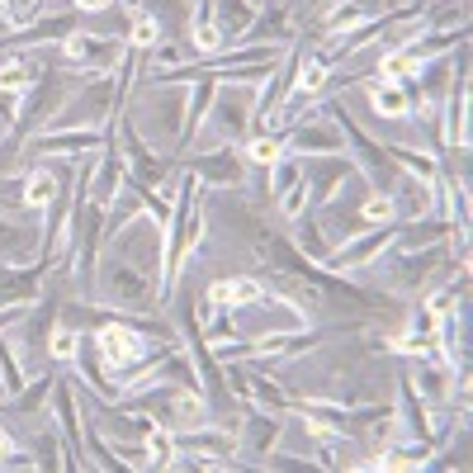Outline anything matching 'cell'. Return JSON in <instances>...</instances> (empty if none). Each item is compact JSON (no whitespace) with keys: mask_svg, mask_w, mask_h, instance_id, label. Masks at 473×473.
<instances>
[{"mask_svg":"<svg viewBox=\"0 0 473 473\" xmlns=\"http://www.w3.org/2000/svg\"><path fill=\"white\" fill-rule=\"evenodd\" d=\"M99 351H104L109 365H133V360L142 355V341L128 332V327H109V332L99 336Z\"/></svg>","mask_w":473,"mask_h":473,"instance_id":"6da1fadb","label":"cell"},{"mask_svg":"<svg viewBox=\"0 0 473 473\" xmlns=\"http://www.w3.org/2000/svg\"><path fill=\"white\" fill-rule=\"evenodd\" d=\"M251 298H260L256 279H223V284H213V303L218 308H236V303H251Z\"/></svg>","mask_w":473,"mask_h":473,"instance_id":"7a4b0ae2","label":"cell"},{"mask_svg":"<svg viewBox=\"0 0 473 473\" xmlns=\"http://www.w3.org/2000/svg\"><path fill=\"white\" fill-rule=\"evenodd\" d=\"M374 109L379 114H402L407 109V95L397 90L393 80H383V85H374Z\"/></svg>","mask_w":473,"mask_h":473,"instance_id":"3957f363","label":"cell"},{"mask_svg":"<svg viewBox=\"0 0 473 473\" xmlns=\"http://www.w3.org/2000/svg\"><path fill=\"white\" fill-rule=\"evenodd\" d=\"M195 43L204 48V52H213L218 43H223V34L213 29V20H209V10H199V29H195Z\"/></svg>","mask_w":473,"mask_h":473,"instance_id":"277c9868","label":"cell"},{"mask_svg":"<svg viewBox=\"0 0 473 473\" xmlns=\"http://www.w3.org/2000/svg\"><path fill=\"white\" fill-rule=\"evenodd\" d=\"M365 218H369V223H388V218H393V199H369V204H365Z\"/></svg>","mask_w":473,"mask_h":473,"instance_id":"5b68a950","label":"cell"},{"mask_svg":"<svg viewBox=\"0 0 473 473\" xmlns=\"http://www.w3.org/2000/svg\"><path fill=\"white\" fill-rule=\"evenodd\" d=\"M147 450H152V459H157V464H166V454H171V435H166V431H152V435H147Z\"/></svg>","mask_w":473,"mask_h":473,"instance_id":"8992f818","label":"cell"},{"mask_svg":"<svg viewBox=\"0 0 473 473\" xmlns=\"http://www.w3.org/2000/svg\"><path fill=\"white\" fill-rule=\"evenodd\" d=\"M29 199H34V204H48V199H52V176H34L29 180Z\"/></svg>","mask_w":473,"mask_h":473,"instance_id":"52a82bcc","label":"cell"},{"mask_svg":"<svg viewBox=\"0 0 473 473\" xmlns=\"http://www.w3.org/2000/svg\"><path fill=\"white\" fill-rule=\"evenodd\" d=\"M246 152H251V161H260V166H270V161L279 157V147H275V142H270V138H265V142H251Z\"/></svg>","mask_w":473,"mask_h":473,"instance_id":"ba28073f","label":"cell"},{"mask_svg":"<svg viewBox=\"0 0 473 473\" xmlns=\"http://www.w3.org/2000/svg\"><path fill=\"white\" fill-rule=\"evenodd\" d=\"M133 43H138V48H152V43H157V24L138 20V24H133Z\"/></svg>","mask_w":473,"mask_h":473,"instance_id":"9c48e42d","label":"cell"},{"mask_svg":"<svg viewBox=\"0 0 473 473\" xmlns=\"http://www.w3.org/2000/svg\"><path fill=\"white\" fill-rule=\"evenodd\" d=\"M52 355H57V360H71V355H76V336L57 332V336H52Z\"/></svg>","mask_w":473,"mask_h":473,"instance_id":"30bf717a","label":"cell"},{"mask_svg":"<svg viewBox=\"0 0 473 473\" xmlns=\"http://www.w3.org/2000/svg\"><path fill=\"white\" fill-rule=\"evenodd\" d=\"M0 85H5V90H24V85H29V76H24L20 66H5V71H0Z\"/></svg>","mask_w":473,"mask_h":473,"instance_id":"8fae6325","label":"cell"},{"mask_svg":"<svg viewBox=\"0 0 473 473\" xmlns=\"http://www.w3.org/2000/svg\"><path fill=\"white\" fill-rule=\"evenodd\" d=\"M322 80H327V71H322V66H308V71H303V80H298V85H303V90L313 95V90H317V85H322Z\"/></svg>","mask_w":473,"mask_h":473,"instance_id":"7c38bea8","label":"cell"},{"mask_svg":"<svg viewBox=\"0 0 473 473\" xmlns=\"http://www.w3.org/2000/svg\"><path fill=\"white\" fill-rule=\"evenodd\" d=\"M80 10H99V5H109V0H76Z\"/></svg>","mask_w":473,"mask_h":473,"instance_id":"4fadbf2b","label":"cell"},{"mask_svg":"<svg viewBox=\"0 0 473 473\" xmlns=\"http://www.w3.org/2000/svg\"><path fill=\"white\" fill-rule=\"evenodd\" d=\"M0 459H10V440L5 435H0Z\"/></svg>","mask_w":473,"mask_h":473,"instance_id":"5bb4252c","label":"cell"},{"mask_svg":"<svg viewBox=\"0 0 473 473\" xmlns=\"http://www.w3.org/2000/svg\"><path fill=\"white\" fill-rule=\"evenodd\" d=\"M20 5H24V10H34V5H38V0H20Z\"/></svg>","mask_w":473,"mask_h":473,"instance_id":"9a60e30c","label":"cell"},{"mask_svg":"<svg viewBox=\"0 0 473 473\" xmlns=\"http://www.w3.org/2000/svg\"><path fill=\"white\" fill-rule=\"evenodd\" d=\"M0 20H5V0H0Z\"/></svg>","mask_w":473,"mask_h":473,"instance_id":"2e32d148","label":"cell"}]
</instances>
